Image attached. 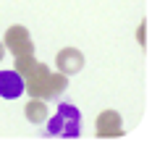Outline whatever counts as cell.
<instances>
[{
	"label": "cell",
	"instance_id": "ba28073f",
	"mask_svg": "<svg viewBox=\"0 0 152 144\" xmlns=\"http://www.w3.org/2000/svg\"><path fill=\"white\" fill-rule=\"evenodd\" d=\"M34 63H37V60H34V55H18V58H16V63H13V71H18V73L24 76Z\"/></svg>",
	"mask_w": 152,
	"mask_h": 144
},
{
	"label": "cell",
	"instance_id": "3957f363",
	"mask_svg": "<svg viewBox=\"0 0 152 144\" xmlns=\"http://www.w3.org/2000/svg\"><path fill=\"white\" fill-rule=\"evenodd\" d=\"M3 45L13 52V58H18V55H34V45H31V34L26 26H11L8 32H5V37H3Z\"/></svg>",
	"mask_w": 152,
	"mask_h": 144
},
{
	"label": "cell",
	"instance_id": "277c9868",
	"mask_svg": "<svg viewBox=\"0 0 152 144\" xmlns=\"http://www.w3.org/2000/svg\"><path fill=\"white\" fill-rule=\"evenodd\" d=\"M94 128H97L100 139H118V136H123V121L115 110H102L97 115V121H94Z\"/></svg>",
	"mask_w": 152,
	"mask_h": 144
},
{
	"label": "cell",
	"instance_id": "30bf717a",
	"mask_svg": "<svg viewBox=\"0 0 152 144\" xmlns=\"http://www.w3.org/2000/svg\"><path fill=\"white\" fill-rule=\"evenodd\" d=\"M3 55H5V45L0 42V60H3Z\"/></svg>",
	"mask_w": 152,
	"mask_h": 144
},
{
	"label": "cell",
	"instance_id": "5b68a950",
	"mask_svg": "<svg viewBox=\"0 0 152 144\" xmlns=\"http://www.w3.org/2000/svg\"><path fill=\"white\" fill-rule=\"evenodd\" d=\"M55 65H58V71L66 73V76L79 73V71L84 68V55H81L76 47H63L61 52L55 55Z\"/></svg>",
	"mask_w": 152,
	"mask_h": 144
},
{
	"label": "cell",
	"instance_id": "52a82bcc",
	"mask_svg": "<svg viewBox=\"0 0 152 144\" xmlns=\"http://www.w3.org/2000/svg\"><path fill=\"white\" fill-rule=\"evenodd\" d=\"M24 110H26V121L34 123V126L47 121V105H45V100H39V97H31Z\"/></svg>",
	"mask_w": 152,
	"mask_h": 144
},
{
	"label": "cell",
	"instance_id": "7a4b0ae2",
	"mask_svg": "<svg viewBox=\"0 0 152 144\" xmlns=\"http://www.w3.org/2000/svg\"><path fill=\"white\" fill-rule=\"evenodd\" d=\"M47 136H61V139H79L81 136V113L74 105H58V113L47 121Z\"/></svg>",
	"mask_w": 152,
	"mask_h": 144
},
{
	"label": "cell",
	"instance_id": "9c48e42d",
	"mask_svg": "<svg viewBox=\"0 0 152 144\" xmlns=\"http://www.w3.org/2000/svg\"><path fill=\"white\" fill-rule=\"evenodd\" d=\"M137 37H139V42H142V45H144V42H147V24H142V26H139V32H137Z\"/></svg>",
	"mask_w": 152,
	"mask_h": 144
},
{
	"label": "cell",
	"instance_id": "8992f818",
	"mask_svg": "<svg viewBox=\"0 0 152 144\" xmlns=\"http://www.w3.org/2000/svg\"><path fill=\"white\" fill-rule=\"evenodd\" d=\"M24 95V76L18 71H0V97L16 100Z\"/></svg>",
	"mask_w": 152,
	"mask_h": 144
},
{
	"label": "cell",
	"instance_id": "6da1fadb",
	"mask_svg": "<svg viewBox=\"0 0 152 144\" xmlns=\"http://www.w3.org/2000/svg\"><path fill=\"white\" fill-rule=\"evenodd\" d=\"M68 87V76L66 73H53L45 63L31 65L29 71L24 73V92H29L31 97H39V100H50V97H58Z\"/></svg>",
	"mask_w": 152,
	"mask_h": 144
}]
</instances>
